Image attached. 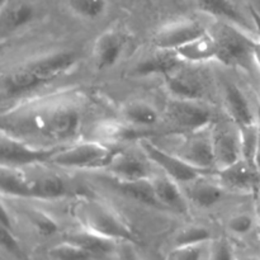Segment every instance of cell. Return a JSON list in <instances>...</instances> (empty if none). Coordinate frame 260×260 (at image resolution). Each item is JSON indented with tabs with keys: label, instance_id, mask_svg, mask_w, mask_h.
I'll use <instances>...</instances> for the list:
<instances>
[{
	"label": "cell",
	"instance_id": "obj_1",
	"mask_svg": "<svg viewBox=\"0 0 260 260\" xmlns=\"http://www.w3.org/2000/svg\"><path fill=\"white\" fill-rule=\"evenodd\" d=\"M9 127L8 134L38 135L53 141L75 139L81 127L80 109L70 102H53L48 104L19 108L3 116V127Z\"/></svg>",
	"mask_w": 260,
	"mask_h": 260
},
{
	"label": "cell",
	"instance_id": "obj_14",
	"mask_svg": "<svg viewBox=\"0 0 260 260\" xmlns=\"http://www.w3.org/2000/svg\"><path fill=\"white\" fill-rule=\"evenodd\" d=\"M167 78V89L174 99L203 101L206 95V84L197 73L178 69Z\"/></svg>",
	"mask_w": 260,
	"mask_h": 260
},
{
	"label": "cell",
	"instance_id": "obj_25",
	"mask_svg": "<svg viewBox=\"0 0 260 260\" xmlns=\"http://www.w3.org/2000/svg\"><path fill=\"white\" fill-rule=\"evenodd\" d=\"M0 189L3 196L18 198H32L30 179L20 173L17 168L2 167L0 173Z\"/></svg>",
	"mask_w": 260,
	"mask_h": 260
},
{
	"label": "cell",
	"instance_id": "obj_6",
	"mask_svg": "<svg viewBox=\"0 0 260 260\" xmlns=\"http://www.w3.org/2000/svg\"><path fill=\"white\" fill-rule=\"evenodd\" d=\"M60 147H41L28 144L20 137L13 136L8 132H2L0 140V157L2 167L19 168L28 165L51 162Z\"/></svg>",
	"mask_w": 260,
	"mask_h": 260
},
{
	"label": "cell",
	"instance_id": "obj_20",
	"mask_svg": "<svg viewBox=\"0 0 260 260\" xmlns=\"http://www.w3.org/2000/svg\"><path fill=\"white\" fill-rule=\"evenodd\" d=\"M210 175H203L193 182L184 184V193L188 201H192L196 206L201 208H210L217 205L225 196L226 190L220 182H211L207 178Z\"/></svg>",
	"mask_w": 260,
	"mask_h": 260
},
{
	"label": "cell",
	"instance_id": "obj_38",
	"mask_svg": "<svg viewBox=\"0 0 260 260\" xmlns=\"http://www.w3.org/2000/svg\"><path fill=\"white\" fill-rule=\"evenodd\" d=\"M251 15H253L254 20H255V23H256V27H258L259 46H258V50H256V62H258V69H259V74H260V17L258 14H255L254 12H251Z\"/></svg>",
	"mask_w": 260,
	"mask_h": 260
},
{
	"label": "cell",
	"instance_id": "obj_40",
	"mask_svg": "<svg viewBox=\"0 0 260 260\" xmlns=\"http://www.w3.org/2000/svg\"><path fill=\"white\" fill-rule=\"evenodd\" d=\"M239 260H260V255H248L243 259H239Z\"/></svg>",
	"mask_w": 260,
	"mask_h": 260
},
{
	"label": "cell",
	"instance_id": "obj_7",
	"mask_svg": "<svg viewBox=\"0 0 260 260\" xmlns=\"http://www.w3.org/2000/svg\"><path fill=\"white\" fill-rule=\"evenodd\" d=\"M140 146H141L142 152L145 154L146 159H149V161L156 165L160 170H162L165 175L172 178L179 184L184 185L203 177V175L216 174V173L206 172V170L193 167L174 152L161 149L156 144L146 139L140 140Z\"/></svg>",
	"mask_w": 260,
	"mask_h": 260
},
{
	"label": "cell",
	"instance_id": "obj_8",
	"mask_svg": "<svg viewBox=\"0 0 260 260\" xmlns=\"http://www.w3.org/2000/svg\"><path fill=\"white\" fill-rule=\"evenodd\" d=\"M216 170L235 164L244 156L243 135L235 123H215L211 127Z\"/></svg>",
	"mask_w": 260,
	"mask_h": 260
},
{
	"label": "cell",
	"instance_id": "obj_26",
	"mask_svg": "<svg viewBox=\"0 0 260 260\" xmlns=\"http://www.w3.org/2000/svg\"><path fill=\"white\" fill-rule=\"evenodd\" d=\"M117 188L121 190L127 197L134 198L135 201L144 203V205L154 206V207H161L157 202V198L155 196L154 187H152L151 178L150 179L132 180V182H121L116 180Z\"/></svg>",
	"mask_w": 260,
	"mask_h": 260
},
{
	"label": "cell",
	"instance_id": "obj_21",
	"mask_svg": "<svg viewBox=\"0 0 260 260\" xmlns=\"http://www.w3.org/2000/svg\"><path fill=\"white\" fill-rule=\"evenodd\" d=\"M46 83L29 66H19L3 78V93L7 96H19L43 86Z\"/></svg>",
	"mask_w": 260,
	"mask_h": 260
},
{
	"label": "cell",
	"instance_id": "obj_34",
	"mask_svg": "<svg viewBox=\"0 0 260 260\" xmlns=\"http://www.w3.org/2000/svg\"><path fill=\"white\" fill-rule=\"evenodd\" d=\"M207 260H238L233 246L226 239H217L211 241Z\"/></svg>",
	"mask_w": 260,
	"mask_h": 260
},
{
	"label": "cell",
	"instance_id": "obj_10",
	"mask_svg": "<svg viewBox=\"0 0 260 260\" xmlns=\"http://www.w3.org/2000/svg\"><path fill=\"white\" fill-rule=\"evenodd\" d=\"M220 184L226 192L249 194L260 187V173L255 164L243 157L235 164L218 170L216 173Z\"/></svg>",
	"mask_w": 260,
	"mask_h": 260
},
{
	"label": "cell",
	"instance_id": "obj_33",
	"mask_svg": "<svg viewBox=\"0 0 260 260\" xmlns=\"http://www.w3.org/2000/svg\"><path fill=\"white\" fill-rule=\"evenodd\" d=\"M258 226V222H255V218L249 213H238L233 216L228 222V229L238 236H245L250 234L251 231Z\"/></svg>",
	"mask_w": 260,
	"mask_h": 260
},
{
	"label": "cell",
	"instance_id": "obj_27",
	"mask_svg": "<svg viewBox=\"0 0 260 260\" xmlns=\"http://www.w3.org/2000/svg\"><path fill=\"white\" fill-rule=\"evenodd\" d=\"M70 193L63 179L58 177H42L40 179H30V194L32 198L55 200L65 197Z\"/></svg>",
	"mask_w": 260,
	"mask_h": 260
},
{
	"label": "cell",
	"instance_id": "obj_28",
	"mask_svg": "<svg viewBox=\"0 0 260 260\" xmlns=\"http://www.w3.org/2000/svg\"><path fill=\"white\" fill-rule=\"evenodd\" d=\"M212 241V234L207 228L201 225H192L184 228L177 234L173 241V249L185 248V246L206 245Z\"/></svg>",
	"mask_w": 260,
	"mask_h": 260
},
{
	"label": "cell",
	"instance_id": "obj_3",
	"mask_svg": "<svg viewBox=\"0 0 260 260\" xmlns=\"http://www.w3.org/2000/svg\"><path fill=\"white\" fill-rule=\"evenodd\" d=\"M81 228L104 236L107 239L122 243H135L136 238L131 229L112 210L94 201H85L78 208Z\"/></svg>",
	"mask_w": 260,
	"mask_h": 260
},
{
	"label": "cell",
	"instance_id": "obj_23",
	"mask_svg": "<svg viewBox=\"0 0 260 260\" xmlns=\"http://www.w3.org/2000/svg\"><path fill=\"white\" fill-rule=\"evenodd\" d=\"M66 240L75 243L76 245L91 254L94 258L108 255V254L116 251L117 246H118L117 241L104 238V236L98 235L95 233H91V231L83 228H81V230L71 233L70 235L66 236Z\"/></svg>",
	"mask_w": 260,
	"mask_h": 260
},
{
	"label": "cell",
	"instance_id": "obj_4",
	"mask_svg": "<svg viewBox=\"0 0 260 260\" xmlns=\"http://www.w3.org/2000/svg\"><path fill=\"white\" fill-rule=\"evenodd\" d=\"M116 150L109 149L96 140L76 142L68 147H60L51 162L65 169H104Z\"/></svg>",
	"mask_w": 260,
	"mask_h": 260
},
{
	"label": "cell",
	"instance_id": "obj_29",
	"mask_svg": "<svg viewBox=\"0 0 260 260\" xmlns=\"http://www.w3.org/2000/svg\"><path fill=\"white\" fill-rule=\"evenodd\" d=\"M96 141H124L137 137V131L124 124L107 122L96 128Z\"/></svg>",
	"mask_w": 260,
	"mask_h": 260
},
{
	"label": "cell",
	"instance_id": "obj_24",
	"mask_svg": "<svg viewBox=\"0 0 260 260\" xmlns=\"http://www.w3.org/2000/svg\"><path fill=\"white\" fill-rule=\"evenodd\" d=\"M122 118L132 127H152L160 121L154 106L145 101H129L121 108Z\"/></svg>",
	"mask_w": 260,
	"mask_h": 260
},
{
	"label": "cell",
	"instance_id": "obj_17",
	"mask_svg": "<svg viewBox=\"0 0 260 260\" xmlns=\"http://www.w3.org/2000/svg\"><path fill=\"white\" fill-rule=\"evenodd\" d=\"M152 187L157 202L162 208H169L178 213L188 212V198L179 183L168 175H152Z\"/></svg>",
	"mask_w": 260,
	"mask_h": 260
},
{
	"label": "cell",
	"instance_id": "obj_5",
	"mask_svg": "<svg viewBox=\"0 0 260 260\" xmlns=\"http://www.w3.org/2000/svg\"><path fill=\"white\" fill-rule=\"evenodd\" d=\"M165 117L174 128L184 134L207 129L215 123L212 108L202 101L172 98L165 108Z\"/></svg>",
	"mask_w": 260,
	"mask_h": 260
},
{
	"label": "cell",
	"instance_id": "obj_12",
	"mask_svg": "<svg viewBox=\"0 0 260 260\" xmlns=\"http://www.w3.org/2000/svg\"><path fill=\"white\" fill-rule=\"evenodd\" d=\"M147 160H142V157H140L139 155L123 151V150H116L112 159L103 170L112 175L114 180H121V182L150 179L152 178V174L150 172Z\"/></svg>",
	"mask_w": 260,
	"mask_h": 260
},
{
	"label": "cell",
	"instance_id": "obj_13",
	"mask_svg": "<svg viewBox=\"0 0 260 260\" xmlns=\"http://www.w3.org/2000/svg\"><path fill=\"white\" fill-rule=\"evenodd\" d=\"M198 8L216 20L231 23L251 33H258L255 20L246 17L234 0H196Z\"/></svg>",
	"mask_w": 260,
	"mask_h": 260
},
{
	"label": "cell",
	"instance_id": "obj_37",
	"mask_svg": "<svg viewBox=\"0 0 260 260\" xmlns=\"http://www.w3.org/2000/svg\"><path fill=\"white\" fill-rule=\"evenodd\" d=\"M254 164L260 173V95L256 102V131H255V151H254Z\"/></svg>",
	"mask_w": 260,
	"mask_h": 260
},
{
	"label": "cell",
	"instance_id": "obj_11",
	"mask_svg": "<svg viewBox=\"0 0 260 260\" xmlns=\"http://www.w3.org/2000/svg\"><path fill=\"white\" fill-rule=\"evenodd\" d=\"M208 32L207 28L197 20H180L165 25L152 38V46L160 50L177 51L185 43Z\"/></svg>",
	"mask_w": 260,
	"mask_h": 260
},
{
	"label": "cell",
	"instance_id": "obj_31",
	"mask_svg": "<svg viewBox=\"0 0 260 260\" xmlns=\"http://www.w3.org/2000/svg\"><path fill=\"white\" fill-rule=\"evenodd\" d=\"M48 254L53 260H93L95 259L91 254L84 250L75 243L63 240L62 243L56 244L48 250Z\"/></svg>",
	"mask_w": 260,
	"mask_h": 260
},
{
	"label": "cell",
	"instance_id": "obj_30",
	"mask_svg": "<svg viewBox=\"0 0 260 260\" xmlns=\"http://www.w3.org/2000/svg\"><path fill=\"white\" fill-rule=\"evenodd\" d=\"M68 5L76 15L94 20L106 13L107 0H68Z\"/></svg>",
	"mask_w": 260,
	"mask_h": 260
},
{
	"label": "cell",
	"instance_id": "obj_35",
	"mask_svg": "<svg viewBox=\"0 0 260 260\" xmlns=\"http://www.w3.org/2000/svg\"><path fill=\"white\" fill-rule=\"evenodd\" d=\"M206 245H194L173 249V260H202Z\"/></svg>",
	"mask_w": 260,
	"mask_h": 260
},
{
	"label": "cell",
	"instance_id": "obj_39",
	"mask_svg": "<svg viewBox=\"0 0 260 260\" xmlns=\"http://www.w3.org/2000/svg\"><path fill=\"white\" fill-rule=\"evenodd\" d=\"M249 2H250L251 12H254L260 17V0H249Z\"/></svg>",
	"mask_w": 260,
	"mask_h": 260
},
{
	"label": "cell",
	"instance_id": "obj_9",
	"mask_svg": "<svg viewBox=\"0 0 260 260\" xmlns=\"http://www.w3.org/2000/svg\"><path fill=\"white\" fill-rule=\"evenodd\" d=\"M174 154L198 169L217 173L215 155H213L211 127L202 131L185 134L182 144L178 147V151Z\"/></svg>",
	"mask_w": 260,
	"mask_h": 260
},
{
	"label": "cell",
	"instance_id": "obj_19",
	"mask_svg": "<svg viewBox=\"0 0 260 260\" xmlns=\"http://www.w3.org/2000/svg\"><path fill=\"white\" fill-rule=\"evenodd\" d=\"M35 18V8L23 0H3L0 28L3 37L25 27Z\"/></svg>",
	"mask_w": 260,
	"mask_h": 260
},
{
	"label": "cell",
	"instance_id": "obj_32",
	"mask_svg": "<svg viewBox=\"0 0 260 260\" xmlns=\"http://www.w3.org/2000/svg\"><path fill=\"white\" fill-rule=\"evenodd\" d=\"M28 218L32 222V225L35 226L36 230L38 231V234H41L43 236L53 235L58 229L55 220L52 217H50L47 213L42 212L40 210H29Z\"/></svg>",
	"mask_w": 260,
	"mask_h": 260
},
{
	"label": "cell",
	"instance_id": "obj_36",
	"mask_svg": "<svg viewBox=\"0 0 260 260\" xmlns=\"http://www.w3.org/2000/svg\"><path fill=\"white\" fill-rule=\"evenodd\" d=\"M117 260H141L139 253L135 249L134 243L131 241H122L118 243L116 250Z\"/></svg>",
	"mask_w": 260,
	"mask_h": 260
},
{
	"label": "cell",
	"instance_id": "obj_2",
	"mask_svg": "<svg viewBox=\"0 0 260 260\" xmlns=\"http://www.w3.org/2000/svg\"><path fill=\"white\" fill-rule=\"evenodd\" d=\"M210 33L217 47L216 60L231 68L245 71H259L256 62L258 33H251L244 28L221 20H216Z\"/></svg>",
	"mask_w": 260,
	"mask_h": 260
},
{
	"label": "cell",
	"instance_id": "obj_16",
	"mask_svg": "<svg viewBox=\"0 0 260 260\" xmlns=\"http://www.w3.org/2000/svg\"><path fill=\"white\" fill-rule=\"evenodd\" d=\"M76 60V53L73 51H56L41 56L27 65L46 83H50L53 79L68 73L75 65Z\"/></svg>",
	"mask_w": 260,
	"mask_h": 260
},
{
	"label": "cell",
	"instance_id": "obj_18",
	"mask_svg": "<svg viewBox=\"0 0 260 260\" xmlns=\"http://www.w3.org/2000/svg\"><path fill=\"white\" fill-rule=\"evenodd\" d=\"M182 63L184 62L175 51L155 48L154 52L145 56L144 60L137 63L136 68H135V73L140 76H168L174 73V71H177L178 69H180Z\"/></svg>",
	"mask_w": 260,
	"mask_h": 260
},
{
	"label": "cell",
	"instance_id": "obj_22",
	"mask_svg": "<svg viewBox=\"0 0 260 260\" xmlns=\"http://www.w3.org/2000/svg\"><path fill=\"white\" fill-rule=\"evenodd\" d=\"M175 52L183 62L205 63L217 58V47L210 30L206 35L185 43Z\"/></svg>",
	"mask_w": 260,
	"mask_h": 260
},
{
	"label": "cell",
	"instance_id": "obj_15",
	"mask_svg": "<svg viewBox=\"0 0 260 260\" xmlns=\"http://www.w3.org/2000/svg\"><path fill=\"white\" fill-rule=\"evenodd\" d=\"M126 38L121 32L107 30L102 33L94 45V62L99 71L113 68L123 53Z\"/></svg>",
	"mask_w": 260,
	"mask_h": 260
},
{
	"label": "cell",
	"instance_id": "obj_41",
	"mask_svg": "<svg viewBox=\"0 0 260 260\" xmlns=\"http://www.w3.org/2000/svg\"><path fill=\"white\" fill-rule=\"evenodd\" d=\"M256 234H258V238L260 240V220L258 221V226H256Z\"/></svg>",
	"mask_w": 260,
	"mask_h": 260
}]
</instances>
